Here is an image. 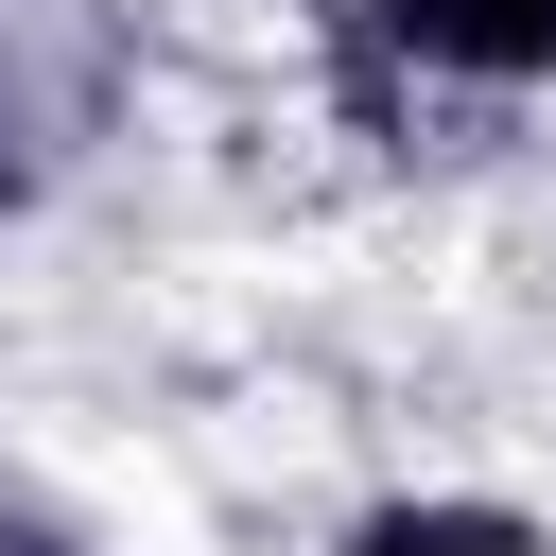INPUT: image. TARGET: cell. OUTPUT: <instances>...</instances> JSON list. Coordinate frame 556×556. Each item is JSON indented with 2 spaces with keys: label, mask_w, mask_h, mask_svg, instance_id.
I'll use <instances>...</instances> for the list:
<instances>
[{
  "label": "cell",
  "mask_w": 556,
  "mask_h": 556,
  "mask_svg": "<svg viewBox=\"0 0 556 556\" xmlns=\"http://www.w3.org/2000/svg\"><path fill=\"white\" fill-rule=\"evenodd\" d=\"M313 17L365 87H539L556 70V0H313Z\"/></svg>",
  "instance_id": "6da1fadb"
},
{
  "label": "cell",
  "mask_w": 556,
  "mask_h": 556,
  "mask_svg": "<svg viewBox=\"0 0 556 556\" xmlns=\"http://www.w3.org/2000/svg\"><path fill=\"white\" fill-rule=\"evenodd\" d=\"M330 556H556L521 504H382V521H348Z\"/></svg>",
  "instance_id": "7a4b0ae2"
},
{
  "label": "cell",
  "mask_w": 556,
  "mask_h": 556,
  "mask_svg": "<svg viewBox=\"0 0 556 556\" xmlns=\"http://www.w3.org/2000/svg\"><path fill=\"white\" fill-rule=\"evenodd\" d=\"M0 556H87L70 521H35V504H0Z\"/></svg>",
  "instance_id": "3957f363"
},
{
  "label": "cell",
  "mask_w": 556,
  "mask_h": 556,
  "mask_svg": "<svg viewBox=\"0 0 556 556\" xmlns=\"http://www.w3.org/2000/svg\"><path fill=\"white\" fill-rule=\"evenodd\" d=\"M17 191H35V139H0V226H17Z\"/></svg>",
  "instance_id": "277c9868"
}]
</instances>
